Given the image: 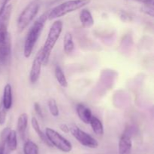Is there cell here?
Listing matches in <instances>:
<instances>
[{
    "mask_svg": "<svg viewBox=\"0 0 154 154\" xmlns=\"http://www.w3.org/2000/svg\"><path fill=\"white\" fill-rule=\"evenodd\" d=\"M5 146H8L10 151H15L17 147V137L15 130H11L6 139Z\"/></svg>",
    "mask_w": 154,
    "mask_h": 154,
    "instance_id": "cell-16",
    "label": "cell"
},
{
    "mask_svg": "<svg viewBox=\"0 0 154 154\" xmlns=\"http://www.w3.org/2000/svg\"><path fill=\"white\" fill-rule=\"evenodd\" d=\"M47 20H48V13H44L33 23L32 27L29 30L24 42L23 48V55L26 58H29L31 56L35 45L37 42L38 38L40 37Z\"/></svg>",
    "mask_w": 154,
    "mask_h": 154,
    "instance_id": "cell-2",
    "label": "cell"
},
{
    "mask_svg": "<svg viewBox=\"0 0 154 154\" xmlns=\"http://www.w3.org/2000/svg\"><path fill=\"white\" fill-rule=\"evenodd\" d=\"M11 128L9 127H6L2 131L1 134H0V145L3 146L5 147V143H6V139H7L8 135L9 132L11 131Z\"/></svg>",
    "mask_w": 154,
    "mask_h": 154,
    "instance_id": "cell-22",
    "label": "cell"
},
{
    "mask_svg": "<svg viewBox=\"0 0 154 154\" xmlns=\"http://www.w3.org/2000/svg\"><path fill=\"white\" fill-rule=\"evenodd\" d=\"M132 148V134L129 130H126L123 133L119 140V154H131Z\"/></svg>",
    "mask_w": 154,
    "mask_h": 154,
    "instance_id": "cell-8",
    "label": "cell"
},
{
    "mask_svg": "<svg viewBox=\"0 0 154 154\" xmlns=\"http://www.w3.org/2000/svg\"><path fill=\"white\" fill-rule=\"evenodd\" d=\"M45 135L51 144L60 149L62 152H69L72 151V143L67 139L65 138L63 135H61L58 131H55L51 128H46Z\"/></svg>",
    "mask_w": 154,
    "mask_h": 154,
    "instance_id": "cell-5",
    "label": "cell"
},
{
    "mask_svg": "<svg viewBox=\"0 0 154 154\" xmlns=\"http://www.w3.org/2000/svg\"><path fill=\"white\" fill-rule=\"evenodd\" d=\"M3 106L6 110H10L12 107V88L9 83L5 85L3 91V97L2 101Z\"/></svg>",
    "mask_w": 154,
    "mask_h": 154,
    "instance_id": "cell-13",
    "label": "cell"
},
{
    "mask_svg": "<svg viewBox=\"0 0 154 154\" xmlns=\"http://www.w3.org/2000/svg\"><path fill=\"white\" fill-rule=\"evenodd\" d=\"M80 21L84 28H91L94 25V19L88 9H82L79 15Z\"/></svg>",
    "mask_w": 154,
    "mask_h": 154,
    "instance_id": "cell-12",
    "label": "cell"
},
{
    "mask_svg": "<svg viewBox=\"0 0 154 154\" xmlns=\"http://www.w3.org/2000/svg\"><path fill=\"white\" fill-rule=\"evenodd\" d=\"M76 112L79 119L85 124H90L92 116V112L90 108L82 104H78L76 107Z\"/></svg>",
    "mask_w": 154,
    "mask_h": 154,
    "instance_id": "cell-11",
    "label": "cell"
},
{
    "mask_svg": "<svg viewBox=\"0 0 154 154\" xmlns=\"http://www.w3.org/2000/svg\"><path fill=\"white\" fill-rule=\"evenodd\" d=\"M11 52V41L10 33L7 36L6 39L0 43V64L5 63L8 59Z\"/></svg>",
    "mask_w": 154,
    "mask_h": 154,
    "instance_id": "cell-10",
    "label": "cell"
},
{
    "mask_svg": "<svg viewBox=\"0 0 154 154\" xmlns=\"http://www.w3.org/2000/svg\"><path fill=\"white\" fill-rule=\"evenodd\" d=\"M63 28V24L60 20L56 21L50 28L46 41H45L43 47L38 51L40 54L41 59H42V65L48 64L50 56H51V52L61 35Z\"/></svg>",
    "mask_w": 154,
    "mask_h": 154,
    "instance_id": "cell-1",
    "label": "cell"
},
{
    "mask_svg": "<svg viewBox=\"0 0 154 154\" xmlns=\"http://www.w3.org/2000/svg\"><path fill=\"white\" fill-rule=\"evenodd\" d=\"M91 2V0H69L58 5L48 14L50 21L62 18L69 13L85 7Z\"/></svg>",
    "mask_w": 154,
    "mask_h": 154,
    "instance_id": "cell-3",
    "label": "cell"
},
{
    "mask_svg": "<svg viewBox=\"0 0 154 154\" xmlns=\"http://www.w3.org/2000/svg\"><path fill=\"white\" fill-rule=\"evenodd\" d=\"M10 1L11 0H0V15L2 13V11L5 10V8Z\"/></svg>",
    "mask_w": 154,
    "mask_h": 154,
    "instance_id": "cell-24",
    "label": "cell"
},
{
    "mask_svg": "<svg viewBox=\"0 0 154 154\" xmlns=\"http://www.w3.org/2000/svg\"><path fill=\"white\" fill-rule=\"evenodd\" d=\"M63 48L64 51L66 54H71L75 49V43L73 41V37L70 33H66L64 36V42H63Z\"/></svg>",
    "mask_w": 154,
    "mask_h": 154,
    "instance_id": "cell-18",
    "label": "cell"
},
{
    "mask_svg": "<svg viewBox=\"0 0 154 154\" xmlns=\"http://www.w3.org/2000/svg\"><path fill=\"white\" fill-rule=\"evenodd\" d=\"M38 146L32 140H27L23 145L24 154H38Z\"/></svg>",
    "mask_w": 154,
    "mask_h": 154,
    "instance_id": "cell-20",
    "label": "cell"
},
{
    "mask_svg": "<svg viewBox=\"0 0 154 154\" xmlns=\"http://www.w3.org/2000/svg\"><path fill=\"white\" fill-rule=\"evenodd\" d=\"M40 8V4L38 1H32L23 10L17 19V28L22 31L28 27L34 20Z\"/></svg>",
    "mask_w": 154,
    "mask_h": 154,
    "instance_id": "cell-4",
    "label": "cell"
},
{
    "mask_svg": "<svg viewBox=\"0 0 154 154\" xmlns=\"http://www.w3.org/2000/svg\"><path fill=\"white\" fill-rule=\"evenodd\" d=\"M12 12V5H8L0 15V43L3 42L8 35V27Z\"/></svg>",
    "mask_w": 154,
    "mask_h": 154,
    "instance_id": "cell-7",
    "label": "cell"
},
{
    "mask_svg": "<svg viewBox=\"0 0 154 154\" xmlns=\"http://www.w3.org/2000/svg\"><path fill=\"white\" fill-rule=\"evenodd\" d=\"M34 108H35V111L37 113V114L38 115V116H40L41 117H42V116H43V113H42V108H41L40 104H39L38 102H35L34 104Z\"/></svg>",
    "mask_w": 154,
    "mask_h": 154,
    "instance_id": "cell-25",
    "label": "cell"
},
{
    "mask_svg": "<svg viewBox=\"0 0 154 154\" xmlns=\"http://www.w3.org/2000/svg\"><path fill=\"white\" fill-rule=\"evenodd\" d=\"M54 74H55V77L57 81L58 82L60 86L63 88H67L68 87V81L66 79V75H65L64 72L62 69V68L60 66H57L55 67V70H54Z\"/></svg>",
    "mask_w": 154,
    "mask_h": 154,
    "instance_id": "cell-19",
    "label": "cell"
},
{
    "mask_svg": "<svg viewBox=\"0 0 154 154\" xmlns=\"http://www.w3.org/2000/svg\"><path fill=\"white\" fill-rule=\"evenodd\" d=\"M135 1L142 3V4H144V5L153 6V0H135Z\"/></svg>",
    "mask_w": 154,
    "mask_h": 154,
    "instance_id": "cell-26",
    "label": "cell"
},
{
    "mask_svg": "<svg viewBox=\"0 0 154 154\" xmlns=\"http://www.w3.org/2000/svg\"><path fill=\"white\" fill-rule=\"evenodd\" d=\"M42 59H41L40 54L39 52L35 57L34 60L32 64L31 69H30V73H29V80L31 83L35 84L38 82L39 79V77L41 75V70H42Z\"/></svg>",
    "mask_w": 154,
    "mask_h": 154,
    "instance_id": "cell-9",
    "label": "cell"
},
{
    "mask_svg": "<svg viewBox=\"0 0 154 154\" xmlns=\"http://www.w3.org/2000/svg\"><path fill=\"white\" fill-rule=\"evenodd\" d=\"M0 154H5V147L0 145Z\"/></svg>",
    "mask_w": 154,
    "mask_h": 154,
    "instance_id": "cell-28",
    "label": "cell"
},
{
    "mask_svg": "<svg viewBox=\"0 0 154 154\" xmlns=\"http://www.w3.org/2000/svg\"><path fill=\"white\" fill-rule=\"evenodd\" d=\"M60 129L66 133L69 132V127L66 124H63V125H60Z\"/></svg>",
    "mask_w": 154,
    "mask_h": 154,
    "instance_id": "cell-27",
    "label": "cell"
},
{
    "mask_svg": "<svg viewBox=\"0 0 154 154\" xmlns=\"http://www.w3.org/2000/svg\"><path fill=\"white\" fill-rule=\"evenodd\" d=\"M69 131L73 135V137L81 143V145L87 147L95 149L99 146V142L96 139L92 137L90 134H87L84 131L81 130L77 125H73L69 127Z\"/></svg>",
    "mask_w": 154,
    "mask_h": 154,
    "instance_id": "cell-6",
    "label": "cell"
},
{
    "mask_svg": "<svg viewBox=\"0 0 154 154\" xmlns=\"http://www.w3.org/2000/svg\"><path fill=\"white\" fill-rule=\"evenodd\" d=\"M28 125V115L26 113H21L17 119V131L21 137L23 138Z\"/></svg>",
    "mask_w": 154,
    "mask_h": 154,
    "instance_id": "cell-14",
    "label": "cell"
},
{
    "mask_svg": "<svg viewBox=\"0 0 154 154\" xmlns=\"http://www.w3.org/2000/svg\"><path fill=\"white\" fill-rule=\"evenodd\" d=\"M31 124H32V127L33 129L35 130V131L36 132V134H38V136L39 137V138L44 142L46 145L49 146H52V145L51 144V143L49 142V140H48L47 138L46 135H45V133H44L43 131H42L40 128V125H39L38 122L36 119L35 117H32L31 119Z\"/></svg>",
    "mask_w": 154,
    "mask_h": 154,
    "instance_id": "cell-15",
    "label": "cell"
},
{
    "mask_svg": "<svg viewBox=\"0 0 154 154\" xmlns=\"http://www.w3.org/2000/svg\"><path fill=\"white\" fill-rule=\"evenodd\" d=\"M91 128L93 129V132L98 136H102L104 134V126L102 125V122H101L100 119H98L96 116H92L90 122Z\"/></svg>",
    "mask_w": 154,
    "mask_h": 154,
    "instance_id": "cell-17",
    "label": "cell"
},
{
    "mask_svg": "<svg viewBox=\"0 0 154 154\" xmlns=\"http://www.w3.org/2000/svg\"><path fill=\"white\" fill-rule=\"evenodd\" d=\"M48 108H49L50 113L54 117H57L60 114V110H59L58 105L57 104V101L54 99H50L48 101Z\"/></svg>",
    "mask_w": 154,
    "mask_h": 154,
    "instance_id": "cell-21",
    "label": "cell"
},
{
    "mask_svg": "<svg viewBox=\"0 0 154 154\" xmlns=\"http://www.w3.org/2000/svg\"><path fill=\"white\" fill-rule=\"evenodd\" d=\"M7 110L3 106L2 103H0V125H3L5 123L7 117Z\"/></svg>",
    "mask_w": 154,
    "mask_h": 154,
    "instance_id": "cell-23",
    "label": "cell"
}]
</instances>
